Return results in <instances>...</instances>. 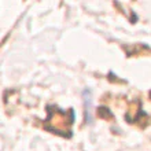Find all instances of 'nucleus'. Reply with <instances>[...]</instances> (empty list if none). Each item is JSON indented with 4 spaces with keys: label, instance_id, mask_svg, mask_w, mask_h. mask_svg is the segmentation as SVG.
<instances>
[]
</instances>
